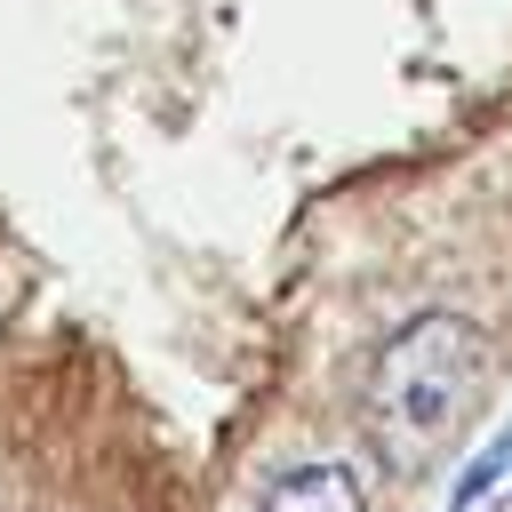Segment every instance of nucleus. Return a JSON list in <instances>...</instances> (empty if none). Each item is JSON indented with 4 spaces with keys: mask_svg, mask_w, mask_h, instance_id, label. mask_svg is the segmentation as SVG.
I'll list each match as a JSON object with an SVG mask.
<instances>
[{
    "mask_svg": "<svg viewBox=\"0 0 512 512\" xmlns=\"http://www.w3.org/2000/svg\"><path fill=\"white\" fill-rule=\"evenodd\" d=\"M472 384H480V328H472L464 312L432 304V312L400 320V328L376 344V360H368V392H360L368 440H376L400 472H416V464L456 432Z\"/></svg>",
    "mask_w": 512,
    "mask_h": 512,
    "instance_id": "nucleus-1",
    "label": "nucleus"
},
{
    "mask_svg": "<svg viewBox=\"0 0 512 512\" xmlns=\"http://www.w3.org/2000/svg\"><path fill=\"white\" fill-rule=\"evenodd\" d=\"M264 512H368V496H360V480L344 464H296V472L272 480Z\"/></svg>",
    "mask_w": 512,
    "mask_h": 512,
    "instance_id": "nucleus-2",
    "label": "nucleus"
},
{
    "mask_svg": "<svg viewBox=\"0 0 512 512\" xmlns=\"http://www.w3.org/2000/svg\"><path fill=\"white\" fill-rule=\"evenodd\" d=\"M480 496H496V512H512V432L464 472V488H456V512H480Z\"/></svg>",
    "mask_w": 512,
    "mask_h": 512,
    "instance_id": "nucleus-3",
    "label": "nucleus"
}]
</instances>
